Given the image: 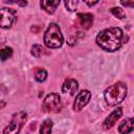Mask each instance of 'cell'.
Segmentation results:
<instances>
[{"mask_svg":"<svg viewBox=\"0 0 134 134\" xmlns=\"http://www.w3.org/2000/svg\"><path fill=\"white\" fill-rule=\"evenodd\" d=\"M26 113L23 111L17 112L13 115L8 126L3 130V134H19L23 125L26 121Z\"/></svg>","mask_w":134,"mask_h":134,"instance_id":"277c9868","label":"cell"},{"mask_svg":"<svg viewBox=\"0 0 134 134\" xmlns=\"http://www.w3.org/2000/svg\"><path fill=\"white\" fill-rule=\"evenodd\" d=\"M127 95V86L122 82H117L111 86H109L105 92L104 96L109 106H116L121 103Z\"/></svg>","mask_w":134,"mask_h":134,"instance_id":"7a4b0ae2","label":"cell"},{"mask_svg":"<svg viewBox=\"0 0 134 134\" xmlns=\"http://www.w3.org/2000/svg\"><path fill=\"white\" fill-rule=\"evenodd\" d=\"M65 3V6L67 7V9L68 10H70V12H74L75 9H76V6H77V4H79V1L77 0H69V1H65L64 2Z\"/></svg>","mask_w":134,"mask_h":134,"instance_id":"ac0fdd59","label":"cell"},{"mask_svg":"<svg viewBox=\"0 0 134 134\" xmlns=\"http://www.w3.org/2000/svg\"><path fill=\"white\" fill-rule=\"evenodd\" d=\"M46 77H47V72H46V70L45 69H42V68H40V69H38L37 71H36V73H35V79H36V81L37 82H44L45 80H46Z\"/></svg>","mask_w":134,"mask_h":134,"instance_id":"2e32d148","label":"cell"},{"mask_svg":"<svg viewBox=\"0 0 134 134\" xmlns=\"http://www.w3.org/2000/svg\"><path fill=\"white\" fill-rule=\"evenodd\" d=\"M90 98H91V92L89 90H82L81 92H79L73 104V110L76 112L81 111L89 103Z\"/></svg>","mask_w":134,"mask_h":134,"instance_id":"52a82bcc","label":"cell"},{"mask_svg":"<svg viewBox=\"0 0 134 134\" xmlns=\"http://www.w3.org/2000/svg\"><path fill=\"white\" fill-rule=\"evenodd\" d=\"M42 109L45 112L48 113H58L62 109V102L61 97L57 93H50L48 94L42 104Z\"/></svg>","mask_w":134,"mask_h":134,"instance_id":"5b68a950","label":"cell"},{"mask_svg":"<svg viewBox=\"0 0 134 134\" xmlns=\"http://www.w3.org/2000/svg\"><path fill=\"white\" fill-rule=\"evenodd\" d=\"M134 128V121L132 117H129L127 119H125L118 127V132L120 134H129L133 131Z\"/></svg>","mask_w":134,"mask_h":134,"instance_id":"7c38bea8","label":"cell"},{"mask_svg":"<svg viewBox=\"0 0 134 134\" xmlns=\"http://www.w3.org/2000/svg\"><path fill=\"white\" fill-rule=\"evenodd\" d=\"M120 3L122 5H125V6H130V7H132L134 5V2H124V1H121Z\"/></svg>","mask_w":134,"mask_h":134,"instance_id":"d6986e66","label":"cell"},{"mask_svg":"<svg viewBox=\"0 0 134 134\" xmlns=\"http://www.w3.org/2000/svg\"><path fill=\"white\" fill-rule=\"evenodd\" d=\"M46 53H47V51H46V49L42 45L36 44V45H34L31 47V54L35 55L36 58H41L42 55H44Z\"/></svg>","mask_w":134,"mask_h":134,"instance_id":"5bb4252c","label":"cell"},{"mask_svg":"<svg viewBox=\"0 0 134 134\" xmlns=\"http://www.w3.org/2000/svg\"><path fill=\"white\" fill-rule=\"evenodd\" d=\"M97 3H98V1H94V2H88V1H86V4H88L89 6L95 5V4H97Z\"/></svg>","mask_w":134,"mask_h":134,"instance_id":"44dd1931","label":"cell"},{"mask_svg":"<svg viewBox=\"0 0 134 134\" xmlns=\"http://www.w3.org/2000/svg\"><path fill=\"white\" fill-rule=\"evenodd\" d=\"M125 41V36L119 27L106 28L96 36V44L106 51H115L119 49Z\"/></svg>","mask_w":134,"mask_h":134,"instance_id":"6da1fadb","label":"cell"},{"mask_svg":"<svg viewBox=\"0 0 134 134\" xmlns=\"http://www.w3.org/2000/svg\"><path fill=\"white\" fill-rule=\"evenodd\" d=\"M16 20V12L12 8L4 7L0 9V27L9 28Z\"/></svg>","mask_w":134,"mask_h":134,"instance_id":"8992f818","label":"cell"},{"mask_svg":"<svg viewBox=\"0 0 134 134\" xmlns=\"http://www.w3.org/2000/svg\"><path fill=\"white\" fill-rule=\"evenodd\" d=\"M12 55H13V48L5 47L3 49H0V60L1 61H5V60L9 59Z\"/></svg>","mask_w":134,"mask_h":134,"instance_id":"9a60e30c","label":"cell"},{"mask_svg":"<svg viewBox=\"0 0 134 134\" xmlns=\"http://www.w3.org/2000/svg\"><path fill=\"white\" fill-rule=\"evenodd\" d=\"M60 4V0H54V1H49V0H42L40 2L41 7L48 14H53L57 9V7Z\"/></svg>","mask_w":134,"mask_h":134,"instance_id":"8fae6325","label":"cell"},{"mask_svg":"<svg viewBox=\"0 0 134 134\" xmlns=\"http://www.w3.org/2000/svg\"><path fill=\"white\" fill-rule=\"evenodd\" d=\"M111 13H112L116 18H118V19H124V18H126V14H125L124 9L120 8V7H112V8H111Z\"/></svg>","mask_w":134,"mask_h":134,"instance_id":"e0dca14e","label":"cell"},{"mask_svg":"<svg viewBox=\"0 0 134 134\" xmlns=\"http://www.w3.org/2000/svg\"><path fill=\"white\" fill-rule=\"evenodd\" d=\"M77 89H79V84H77V81L74 79L66 80L62 86V91L64 93H69L71 95H74Z\"/></svg>","mask_w":134,"mask_h":134,"instance_id":"9c48e42d","label":"cell"},{"mask_svg":"<svg viewBox=\"0 0 134 134\" xmlns=\"http://www.w3.org/2000/svg\"><path fill=\"white\" fill-rule=\"evenodd\" d=\"M52 126H53V122L51 119H45L42 125H41V128H40V133L41 134H50L51 133V130H52Z\"/></svg>","mask_w":134,"mask_h":134,"instance_id":"4fadbf2b","label":"cell"},{"mask_svg":"<svg viewBox=\"0 0 134 134\" xmlns=\"http://www.w3.org/2000/svg\"><path fill=\"white\" fill-rule=\"evenodd\" d=\"M77 20L84 29H89L93 23V15L89 13H81L77 14Z\"/></svg>","mask_w":134,"mask_h":134,"instance_id":"30bf717a","label":"cell"},{"mask_svg":"<svg viewBox=\"0 0 134 134\" xmlns=\"http://www.w3.org/2000/svg\"><path fill=\"white\" fill-rule=\"evenodd\" d=\"M121 114H122L121 108L115 109L113 112H111V113L106 117V119H105L104 122H103V128H104L105 130H108V129L112 128V127L115 125V122L121 117Z\"/></svg>","mask_w":134,"mask_h":134,"instance_id":"ba28073f","label":"cell"},{"mask_svg":"<svg viewBox=\"0 0 134 134\" xmlns=\"http://www.w3.org/2000/svg\"><path fill=\"white\" fill-rule=\"evenodd\" d=\"M0 39H1V36H0Z\"/></svg>","mask_w":134,"mask_h":134,"instance_id":"7402d4cb","label":"cell"},{"mask_svg":"<svg viewBox=\"0 0 134 134\" xmlns=\"http://www.w3.org/2000/svg\"><path fill=\"white\" fill-rule=\"evenodd\" d=\"M64 38L58 24L51 23L44 34V43L49 48H59L63 45Z\"/></svg>","mask_w":134,"mask_h":134,"instance_id":"3957f363","label":"cell"},{"mask_svg":"<svg viewBox=\"0 0 134 134\" xmlns=\"http://www.w3.org/2000/svg\"><path fill=\"white\" fill-rule=\"evenodd\" d=\"M16 4L21 5V6H25V5H27V2H26V1H17Z\"/></svg>","mask_w":134,"mask_h":134,"instance_id":"ffe728a7","label":"cell"}]
</instances>
